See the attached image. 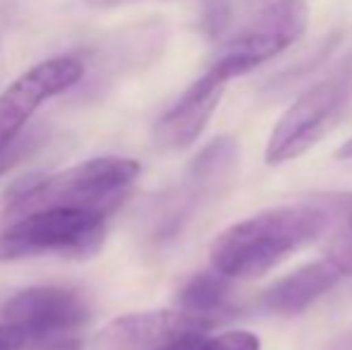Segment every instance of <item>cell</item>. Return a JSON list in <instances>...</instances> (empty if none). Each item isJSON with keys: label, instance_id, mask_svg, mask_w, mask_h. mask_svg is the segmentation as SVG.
<instances>
[{"label": "cell", "instance_id": "cell-17", "mask_svg": "<svg viewBox=\"0 0 352 350\" xmlns=\"http://www.w3.org/2000/svg\"><path fill=\"white\" fill-rule=\"evenodd\" d=\"M29 350H82V343L77 338L67 336H51V338H38Z\"/></svg>", "mask_w": 352, "mask_h": 350}, {"label": "cell", "instance_id": "cell-1", "mask_svg": "<svg viewBox=\"0 0 352 350\" xmlns=\"http://www.w3.org/2000/svg\"><path fill=\"white\" fill-rule=\"evenodd\" d=\"M331 223L321 199L259 211L213 240L211 266L228 278H256L321 238Z\"/></svg>", "mask_w": 352, "mask_h": 350}, {"label": "cell", "instance_id": "cell-8", "mask_svg": "<svg viewBox=\"0 0 352 350\" xmlns=\"http://www.w3.org/2000/svg\"><path fill=\"white\" fill-rule=\"evenodd\" d=\"M3 317L27 336V341L65 336L89 322L91 312L84 298L74 290L38 285L19 290L5 303Z\"/></svg>", "mask_w": 352, "mask_h": 350}, {"label": "cell", "instance_id": "cell-7", "mask_svg": "<svg viewBox=\"0 0 352 350\" xmlns=\"http://www.w3.org/2000/svg\"><path fill=\"white\" fill-rule=\"evenodd\" d=\"M82 77V61L72 56L48 58L19 75L0 94V146L22 135V127L43 101L72 89Z\"/></svg>", "mask_w": 352, "mask_h": 350}, {"label": "cell", "instance_id": "cell-10", "mask_svg": "<svg viewBox=\"0 0 352 350\" xmlns=\"http://www.w3.org/2000/svg\"><path fill=\"white\" fill-rule=\"evenodd\" d=\"M228 82L230 80L211 65L156 122V130H153L156 144L168 151L187 149L204 132L206 122L216 113Z\"/></svg>", "mask_w": 352, "mask_h": 350}, {"label": "cell", "instance_id": "cell-12", "mask_svg": "<svg viewBox=\"0 0 352 350\" xmlns=\"http://www.w3.org/2000/svg\"><path fill=\"white\" fill-rule=\"evenodd\" d=\"M232 278L223 276L221 271H206L197 274L187 281L177 293V305L185 314L204 322L206 327H216L218 322H226L235 312L232 303Z\"/></svg>", "mask_w": 352, "mask_h": 350}, {"label": "cell", "instance_id": "cell-15", "mask_svg": "<svg viewBox=\"0 0 352 350\" xmlns=\"http://www.w3.org/2000/svg\"><path fill=\"white\" fill-rule=\"evenodd\" d=\"M36 142H38L36 132H27V135L22 132L17 140H12L10 144L0 146V175L8 173L10 168H14V166H17L19 161H22L24 156L36 146Z\"/></svg>", "mask_w": 352, "mask_h": 350}, {"label": "cell", "instance_id": "cell-11", "mask_svg": "<svg viewBox=\"0 0 352 350\" xmlns=\"http://www.w3.org/2000/svg\"><path fill=\"white\" fill-rule=\"evenodd\" d=\"M340 278H343V274L329 259L300 266L297 271L287 274L285 278L276 281L271 288H266L261 293L259 307L269 314H280V317L300 314L314 300H319L324 293L336 288V283Z\"/></svg>", "mask_w": 352, "mask_h": 350}, {"label": "cell", "instance_id": "cell-5", "mask_svg": "<svg viewBox=\"0 0 352 350\" xmlns=\"http://www.w3.org/2000/svg\"><path fill=\"white\" fill-rule=\"evenodd\" d=\"M307 22L309 8L305 0H274L223 43L211 65L228 80L247 75L287 51L305 34Z\"/></svg>", "mask_w": 352, "mask_h": 350}, {"label": "cell", "instance_id": "cell-14", "mask_svg": "<svg viewBox=\"0 0 352 350\" xmlns=\"http://www.w3.org/2000/svg\"><path fill=\"white\" fill-rule=\"evenodd\" d=\"M199 350H261V341L252 331H226L221 336L204 338Z\"/></svg>", "mask_w": 352, "mask_h": 350}, {"label": "cell", "instance_id": "cell-4", "mask_svg": "<svg viewBox=\"0 0 352 350\" xmlns=\"http://www.w3.org/2000/svg\"><path fill=\"white\" fill-rule=\"evenodd\" d=\"M106 214L84 209H41L0 233V262L41 254L87 259L101 250Z\"/></svg>", "mask_w": 352, "mask_h": 350}, {"label": "cell", "instance_id": "cell-16", "mask_svg": "<svg viewBox=\"0 0 352 350\" xmlns=\"http://www.w3.org/2000/svg\"><path fill=\"white\" fill-rule=\"evenodd\" d=\"M27 346V336L12 324L3 322L0 324V350H22Z\"/></svg>", "mask_w": 352, "mask_h": 350}, {"label": "cell", "instance_id": "cell-6", "mask_svg": "<svg viewBox=\"0 0 352 350\" xmlns=\"http://www.w3.org/2000/svg\"><path fill=\"white\" fill-rule=\"evenodd\" d=\"M240 159V146L232 137H218L206 144L192 159L185 173V182L158 204L153 216V235L156 240H168L190 221L192 211L199 209L201 201L216 197L230 182Z\"/></svg>", "mask_w": 352, "mask_h": 350}, {"label": "cell", "instance_id": "cell-2", "mask_svg": "<svg viewBox=\"0 0 352 350\" xmlns=\"http://www.w3.org/2000/svg\"><path fill=\"white\" fill-rule=\"evenodd\" d=\"M140 164L122 156H101L53 175L19 177L5 192L10 214L41 209H84L108 214L140 177Z\"/></svg>", "mask_w": 352, "mask_h": 350}, {"label": "cell", "instance_id": "cell-19", "mask_svg": "<svg viewBox=\"0 0 352 350\" xmlns=\"http://www.w3.org/2000/svg\"><path fill=\"white\" fill-rule=\"evenodd\" d=\"M89 8H98V10H108V8H118L122 3H130V0H84Z\"/></svg>", "mask_w": 352, "mask_h": 350}, {"label": "cell", "instance_id": "cell-9", "mask_svg": "<svg viewBox=\"0 0 352 350\" xmlns=\"http://www.w3.org/2000/svg\"><path fill=\"white\" fill-rule=\"evenodd\" d=\"M206 324L182 309L135 312L113 319L94 336L91 350H163L187 331H206Z\"/></svg>", "mask_w": 352, "mask_h": 350}, {"label": "cell", "instance_id": "cell-20", "mask_svg": "<svg viewBox=\"0 0 352 350\" xmlns=\"http://www.w3.org/2000/svg\"><path fill=\"white\" fill-rule=\"evenodd\" d=\"M336 156H338V159H343V161H352V137L348 142H343V146L336 151Z\"/></svg>", "mask_w": 352, "mask_h": 350}, {"label": "cell", "instance_id": "cell-13", "mask_svg": "<svg viewBox=\"0 0 352 350\" xmlns=\"http://www.w3.org/2000/svg\"><path fill=\"white\" fill-rule=\"evenodd\" d=\"M331 216L338 219V230L326 248V259L343 276H352V195H331L321 199Z\"/></svg>", "mask_w": 352, "mask_h": 350}, {"label": "cell", "instance_id": "cell-3", "mask_svg": "<svg viewBox=\"0 0 352 350\" xmlns=\"http://www.w3.org/2000/svg\"><path fill=\"white\" fill-rule=\"evenodd\" d=\"M352 103V58L311 85L280 116L266 144L269 164H285L316 146L348 113Z\"/></svg>", "mask_w": 352, "mask_h": 350}, {"label": "cell", "instance_id": "cell-18", "mask_svg": "<svg viewBox=\"0 0 352 350\" xmlns=\"http://www.w3.org/2000/svg\"><path fill=\"white\" fill-rule=\"evenodd\" d=\"M204 338H206L204 331H187L163 350H199L201 343H204Z\"/></svg>", "mask_w": 352, "mask_h": 350}]
</instances>
